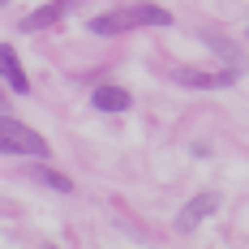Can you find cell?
I'll list each match as a JSON object with an SVG mask.
<instances>
[{"mask_svg":"<svg viewBox=\"0 0 249 249\" xmlns=\"http://www.w3.org/2000/svg\"><path fill=\"white\" fill-rule=\"evenodd\" d=\"M215 211H219V194H194V198L180 206V215H176V232L189 236V232H194L202 219H211Z\"/></svg>","mask_w":249,"mask_h":249,"instance_id":"4","label":"cell"},{"mask_svg":"<svg viewBox=\"0 0 249 249\" xmlns=\"http://www.w3.org/2000/svg\"><path fill=\"white\" fill-rule=\"evenodd\" d=\"M22 176H30L35 185H48V189H56V194H73V180H69V176H60L56 168H48L43 159H35V163H30Z\"/></svg>","mask_w":249,"mask_h":249,"instance_id":"7","label":"cell"},{"mask_svg":"<svg viewBox=\"0 0 249 249\" xmlns=\"http://www.w3.org/2000/svg\"><path fill=\"white\" fill-rule=\"evenodd\" d=\"M0 155H30V159H48L52 146L43 133H35L30 124L13 121V116H0Z\"/></svg>","mask_w":249,"mask_h":249,"instance_id":"2","label":"cell"},{"mask_svg":"<svg viewBox=\"0 0 249 249\" xmlns=\"http://www.w3.org/2000/svg\"><path fill=\"white\" fill-rule=\"evenodd\" d=\"M0 4H9V0H0Z\"/></svg>","mask_w":249,"mask_h":249,"instance_id":"10","label":"cell"},{"mask_svg":"<svg viewBox=\"0 0 249 249\" xmlns=\"http://www.w3.org/2000/svg\"><path fill=\"white\" fill-rule=\"evenodd\" d=\"M0 77H4V86H9V90L30 95V77H26L22 60H18V52L9 48V43H0Z\"/></svg>","mask_w":249,"mask_h":249,"instance_id":"6","label":"cell"},{"mask_svg":"<svg viewBox=\"0 0 249 249\" xmlns=\"http://www.w3.org/2000/svg\"><path fill=\"white\" fill-rule=\"evenodd\" d=\"M142 26H172V13L159 9V4H121V9H107L99 18H90V35H129V30H142Z\"/></svg>","mask_w":249,"mask_h":249,"instance_id":"1","label":"cell"},{"mask_svg":"<svg viewBox=\"0 0 249 249\" xmlns=\"http://www.w3.org/2000/svg\"><path fill=\"white\" fill-rule=\"evenodd\" d=\"M90 103H95L99 112H124V107H133V95H129L124 86H99V90L90 95Z\"/></svg>","mask_w":249,"mask_h":249,"instance_id":"8","label":"cell"},{"mask_svg":"<svg viewBox=\"0 0 249 249\" xmlns=\"http://www.w3.org/2000/svg\"><path fill=\"white\" fill-rule=\"evenodd\" d=\"M236 77H241V65H228V69H176L172 82L198 86V90H219V86H232Z\"/></svg>","mask_w":249,"mask_h":249,"instance_id":"3","label":"cell"},{"mask_svg":"<svg viewBox=\"0 0 249 249\" xmlns=\"http://www.w3.org/2000/svg\"><path fill=\"white\" fill-rule=\"evenodd\" d=\"M0 107H4V77H0Z\"/></svg>","mask_w":249,"mask_h":249,"instance_id":"9","label":"cell"},{"mask_svg":"<svg viewBox=\"0 0 249 249\" xmlns=\"http://www.w3.org/2000/svg\"><path fill=\"white\" fill-rule=\"evenodd\" d=\"M73 9H77V0H52V4H39V9H30V13H26L18 26H22L26 35H35V30H48V26L65 22Z\"/></svg>","mask_w":249,"mask_h":249,"instance_id":"5","label":"cell"}]
</instances>
